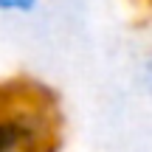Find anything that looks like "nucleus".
<instances>
[{"label": "nucleus", "mask_w": 152, "mask_h": 152, "mask_svg": "<svg viewBox=\"0 0 152 152\" xmlns=\"http://www.w3.org/2000/svg\"><path fill=\"white\" fill-rule=\"evenodd\" d=\"M59 110L48 87L31 79L0 85V152H56Z\"/></svg>", "instance_id": "f257e3e1"}, {"label": "nucleus", "mask_w": 152, "mask_h": 152, "mask_svg": "<svg viewBox=\"0 0 152 152\" xmlns=\"http://www.w3.org/2000/svg\"><path fill=\"white\" fill-rule=\"evenodd\" d=\"M39 0H0V11H14V14H26V11L37 9Z\"/></svg>", "instance_id": "f03ea898"}]
</instances>
